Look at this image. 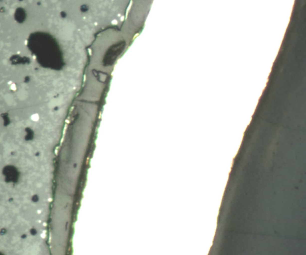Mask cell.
I'll use <instances>...</instances> for the list:
<instances>
[{"mask_svg":"<svg viewBox=\"0 0 306 255\" xmlns=\"http://www.w3.org/2000/svg\"><path fill=\"white\" fill-rule=\"evenodd\" d=\"M0 255H4V254H3V253H2V252H0Z\"/></svg>","mask_w":306,"mask_h":255,"instance_id":"1","label":"cell"}]
</instances>
